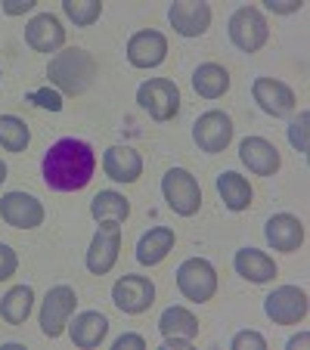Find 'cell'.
<instances>
[{
	"instance_id": "18",
	"label": "cell",
	"mask_w": 310,
	"mask_h": 350,
	"mask_svg": "<svg viewBox=\"0 0 310 350\" xmlns=\"http://www.w3.org/2000/svg\"><path fill=\"white\" fill-rule=\"evenodd\" d=\"M25 40L38 53H56L66 44V28L53 13H38L25 25Z\"/></svg>"
},
{
	"instance_id": "22",
	"label": "cell",
	"mask_w": 310,
	"mask_h": 350,
	"mask_svg": "<svg viewBox=\"0 0 310 350\" xmlns=\"http://www.w3.org/2000/svg\"><path fill=\"white\" fill-rule=\"evenodd\" d=\"M174 242H177V236H174L171 226H152L149 232H143L137 242V260L143 267H155L162 264V260L171 254Z\"/></svg>"
},
{
	"instance_id": "13",
	"label": "cell",
	"mask_w": 310,
	"mask_h": 350,
	"mask_svg": "<svg viewBox=\"0 0 310 350\" xmlns=\"http://www.w3.org/2000/svg\"><path fill=\"white\" fill-rule=\"evenodd\" d=\"M251 96H255V103L261 106V112L273 115V118H283V115H292L295 112V90H292L289 84H283V81L276 78H255V84H251Z\"/></svg>"
},
{
	"instance_id": "33",
	"label": "cell",
	"mask_w": 310,
	"mask_h": 350,
	"mask_svg": "<svg viewBox=\"0 0 310 350\" xmlns=\"http://www.w3.org/2000/svg\"><path fill=\"white\" fill-rule=\"evenodd\" d=\"M267 341L261 332H239L233 335V350H264Z\"/></svg>"
},
{
	"instance_id": "26",
	"label": "cell",
	"mask_w": 310,
	"mask_h": 350,
	"mask_svg": "<svg viewBox=\"0 0 310 350\" xmlns=\"http://www.w3.org/2000/svg\"><path fill=\"white\" fill-rule=\"evenodd\" d=\"M218 192H220V198H224V205L230 208V211H245V208L251 205V186H248V180L242 177V174H236V171H224L218 177Z\"/></svg>"
},
{
	"instance_id": "24",
	"label": "cell",
	"mask_w": 310,
	"mask_h": 350,
	"mask_svg": "<svg viewBox=\"0 0 310 350\" xmlns=\"http://www.w3.org/2000/svg\"><path fill=\"white\" fill-rule=\"evenodd\" d=\"M192 87H196L198 96L205 99H218L230 90V72L218 62H202V66L192 72Z\"/></svg>"
},
{
	"instance_id": "6",
	"label": "cell",
	"mask_w": 310,
	"mask_h": 350,
	"mask_svg": "<svg viewBox=\"0 0 310 350\" xmlns=\"http://www.w3.org/2000/svg\"><path fill=\"white\" fill-rule=\"evenodd\" d=\"M75 304H78V295H75L72 285H53L47 291L44 304H40V332L47 338H60L68 329Z\"/></svg>"
},
{
	"instance_id": "37",
	"label": "cell",
	"mask_w": 310,
	"mask_h": 350,
	"mask_svg": "<svg viewBox=\"0 0 310 350\" xmlns=\"http://www.w3.org/2000/svg\"><path fill=\"white\" fill-rule=\"evenodd\" d=\"M307 344V335H298V338H289V347H304Z\"/></svg>"
},
{
	"instance_id": "5",
	"label": "cell",
	"mask_w": 310,
	"mask_h": 350,
	"mask_svg": "<svg viewBox=\"0 0 310 350\" xmlns=\"http://www.w3.org/2000/svg\"><path fill=\"white\" fill-rule=\"evenodd\" d=\"M137 103L143 112H149V118L171 121L180 112V90L168 78H149L137 87Z\"/></svg>"
},
{
	"instance_id": "29",
	"label": "cell",
	"mask_w": 310,
	"mask_h": 350,
	"mask_svg": "<svg viewBox=\"0 0 310 350\" xmlns=\"http://www.w3.org/2000/svg\"><path fill=\"white\" fill-rule=\"evenodd\" d=\"M62 10H66V16L78 28L93 25V22L103 16V3H99V0H62Z\"/></svg>"
},
{
	"instance_id": "8",
	"label": "cell",
	"mask_w": 310,
	"mask_h": 350,
	"mask_svg": "<svg viewBox=\"0 0 310 350\" xmlns=\"http://www.w3.org/2000/svg\"><path fill=\"white\" fill-rule=\"evenodd\" d=\"M118 254H121V226L115 220H106L93 232V242L87 248V270L96 273V276H106L118 264Z\"/></svg>"
},
{
	"instance_id": "1",
	"label": "cell",
	"mask_w": 310,
	"mask_h": 350,
	"mask_svg": "<svg viewBox=\"0 0 310 350\" xmlns=\"http://www.w3.org/2000/svg\"><path fill=\"white\" fill-rule=\"evenodd\" d=\"M44 183L56 192H78L93 180L96 152L87 139H56L44 155Z\"/></svg>"
},
{
	"instance_id": "35",
	"label": "cell",
	"mask_w": 310,
	"mask_h": 350,
	"mask_svg": "<svg viewBox=\"0 0 310 350\" xmlns=\"http://www.w3.org/2000/svg\"><path fill=\"white\" fill-rule=\"evenodd\" d=\"M34 3H38V0H3L0 7H3L7 16H25V13L34 10Z\"/></svg>"
},
{
	"instance_id": "27",
	"label": "cell",
	"mask_w": 310,
	"mask_h": 350,
	"mask_svg": "<svg viewBox=\"0 0 310 350\" xmlns=\"http://www.w3.org/2000/svg\"><path fill=\"white\" fill-rule=\"evenodd\" d=\"M90 214H93V220H99V224H106V220L121 224V220H127V214H131V202L115 189H103L93 196Z\"/></svg>"
},
{
	"instance_id": "20",
	"label": "cell",
	"mask_w": 310,
	"mask_h": 350,
	"mask_svg": "<svg viewBox=\"0 0 310 350\" xmlns=\"http://www.w3.org/2000/svg\"><path fill=\"white\" fill-rule=\"evenodd\" d=\"M264 236L273 252H298L304 245V224L295 214H273L264 226Z\"/></svg>"
},
{
	"instance_id": "12",
	"label": "cell",
	"mask_w": 310,
	"mask_h": 350,
	"mask_svg": "<svg viewBox=\"0 0 310 350\" xmlns=\"http://www.w3.org/2000/svg\"><path fill=\"white\" fill-rule=\"evenodd\" d=\"M0 217L16 230H38L44 224V205L28 192H7L0 198Z\"/></svg>"
},
{
	"instance_id": "34",
	"label": "cell",
	"mask_w": 310,
	"mask_h": 350,
	"mask_svg": "<svg viewBox=\"0 0 310 350\" xmlns=\"http://www.w3.org/2000/svg\"><path fill=\"white\" fill-rule=\"evenodd\" d=\"M270 13H279V16H289V13H298L304 7V0H264Z\"/></svg>"
},
{
	"instance_id": "16",
	"label": "cell",
	"mask_w": 310,
	"mask_h": 350,
	"mask_svg": "<svg viewBox=\"0 0 310 350\" xmlns=\"http://www.w3.org/2000/svg\"><path fill=\"white\" fill-rule=\"evenodd\" d=\"M159 332L168 347H174V350L190 347L198 335V319H196V313L186 310V307H168L159 317Z\"/></svg>"
},
{
	"instance_id": "30",
	"label": "cell",
	"mask_w": 310,
	"mask_h": 350,
	"mask_svg": "<svg viewBox=\"0 0 310 350\" xmlns=\"http://www.w3.org/2000/svg\"><path fill=\"white\" fill-rule=\"evenodd\" d=\"M25 103H34L38 109H50V112H62V93L50 90V87H38V90L25 93Z\"/></svg>"
},
{
	"instance_id": "32",
	"label": "cell",
	"mask_w": 310,
	"mask_h": 350,
	"mask_svg": "<svg viewBox=\"0 0 310 350\" xmlns=\"http://www.w3.org/2000/svg\"><path fill=\"white\" fill-rule=\"evenodd\" d=\"M16 270H19V258H16V252L10 248V245L0 242V282H7L10 276H16Z\"/></svg>"
},
{
	"instance_id": "11",
	"label": "cell",
	"mask_w": 310,
	"mask_h": 350,
	"mask_svg": "<svg viewBox=\"0 0 310 350\" xmlns=\"http://www.w3.org/2000/svg\"><path fill=\"white\" fill-rule=\"evenodd\" d=\"M112 301L121 313L137 317V313H146L152 307V301H155V285H152V279L133 276V273L131 276H121L118 282L112 285Z\"/></svg>"
},
{
	"instance_id": "23",
	"label": "cell",
	"mask_w": 310,
	"mask_h": 350,
	"mask_svg": "<svg viewBox=\"0 0 310 350\" xmlns=\"http://www.w3.org/2000/svg\"><path fill=\"white\" fill-rule=\"evenodd\" d=\"M233 267H236L239 276L248 279V282H255V285H264L276 276V264H273V258L264 254V252H257V248H239L236 258H233Z\"/></svg>"
},
{
	"instance_id": "2",
	"label": "cell",
	"mask_w": 310,
	"mask_h": 350,
	"mask_svg": "<svg viewBox=\"0 0 310 350\" xmlns=\"http://www.w3.org/2000/svg\"><path fill=\"white\" fill-rule=\"evenodd\" d=\"M93 75H96V62H93V56L87 53V50H81V46L56 53L53 59H50V66H47L50 84L60 87L68 96H81V93L93 84Z\"/></svg>"
},
{
	"instance_id": "38",
	"label": "cell",
	"mask_w": 310,
	"mask_h": 350,
	"mask_svg": "<svg viewBox=\"0 0 310 350\" xmlns=\"http://www.w3.org/2000/svg\"><path fill=\"white\" fill-rule=\"evenodd\" d=\"M3 180H7V165L0 161V183H3Z\"/></svg>"
},
{
	"instance_id": "7",
	"label": "cell",
	"mask_w": 310,
	"mask_h": 350,
	"mask_svg": "<svg viewBox=\"0 0 310 350\" xmlns=\"http://www.w3.org/2000/svg\"><path fill=\"white\" fill-rule=\"evenodd\" d=\"M270 38V28L261 10L255 7H239L230 16V40L242 50V53H257Z\"/></svg>"
},
{
	"instance_id": "15",
	"label": "cell",
	"mask_w": 310,
	"mask_h": 350,
	"mask_svg": "<svg viewBox=\"0 0 310 350\" xmlns=\"http://www.w3.org/2000/svg\"><path fill=\"white\" fill-rule=\"evenodd\" d=\"M239 159H242V165L248 167L251 174H257V177H273V174L279 171V165H283L279 149L264 137H245L242 143H239Z\"/></svg>"
},
{
	"instance_id": "28",
	"label": "cell",
	"mask_w": 310,
	"mask_h": 350,
	"mask_svg": "<svg viewBox=\"0 0 310 350\" xmlns=\"http://www.w3.org/2000/svg\"><path fill=\"white\" fill-rule=\"evenodd\" d=\"M28 143H31V131L25 121L16 115H0V146L7 152H25Z\"/></svg>"
},
{
	"instance_id": "10",
	"label": "cell",
	"mask_w": 310,
	"mask_h": 350,
	"mask_svg": "<svg viewBox=\"0 0 310 350\" xmlns=\"http://www.w3.org/2000/svg\"><path fill=\"white\" fill-rule=\"evenodd\" d=\"M264 313L276 325H295L307 317V295L298 285H279V288H273L267 295Z\"/></svg>"
},
{
	"instance_id": "25",
	"label": "cell",
	"mask_w": 310,
	"mask_h": 350,
	"mask_svg": "<svg viewBox=\"0 0 310 350\" xmlns=\"http://www.w3.org/2000/svg\"><path fill=\"white\" fill-rule=\"evenodd\" d=\"M31 307H34L31 285H13V288L3 295V301H0V317L7 319L10 325H22L31 317Z\"/></svg>"
},
{
	"instance_id": "4",
	"label": "cell",
	"mask_w": 310,
	"mask_h": 350,
	"mask_svg": "<svg viewBox=\"0 0 310 350\" xmlns=\"http://www.w3.org/2000/svg\"><path fill=\"white\" fill-rule=\"evenodd\" d=\"M177 288L186 301L205 304L218 291V270L211 267V260H205V258H186L177 267Z\"/></svg>"
},
{
	"instance_id": "36",
	"label": "cell",
	"mask_w": 310,
	"mask_h": 350,
	"mask_svg": "<svg viewBox=\"0 0 310 350\" xmlns=\"http://www.w3.org/2000/svg\"><path fill=\"white\" fill-rule=\"evenodd\" d=\"M127 347H133V350H146L143 335H133V332H127V335H121L118 341H115V350H127Z\"/></svg>"
},
{
	"instance_id": "17",
	"label": "cell",
	"mask_w": 310,
	"mask_h": 350,
	"mask_svg": "<svg viewBox=\"0 0 310 350\" xmlns=\"http://www.w3.org/2000/svg\"><path fill=\"white\" fill-rule=\"evenodd\" d=\"M168 19H171L174 31L183 38H202L211 25V7L202 0H180V3H171Z\"/></svg>"
},
{
	"instance_id": "31",
	"label": "cell",
	"mask_w": 310,
	"mask_h": 350,
	"mask_svg": "<svg viewBox=\"0 0 310 350\" xmlns=\"http://www.w3.org/2000/svg\"><path fill=\"white\" fill-rule=\"evenodd\" d=\"M307 124H310V115L301 112L295 121L289 124V143L295 146L301 155H307Z\"/></svg>"
},
{
	"instance_id": "21",
	"label": "cell",
	"mask_w": 310,
	"mask_h": 350,
	"mask_svg": "<svg viewBox=\"0 0 310 350\" xmlns=\"http://www.w3.org/2000/svg\"><path fill=\"white\" fill-rule=\"evenodd\" d=\"M68 335H72L75 347H84V350L99 347L109 335V319L96 310H84L75 317V323L68 319Z\"/></svg>"
},
{
	"instance_id": "9",
	"label": "cell",
	"mask_w": 310,
	"mask_h": 350,
	"mask_svg": "<svg viewBox=\"0 0 310 350\" xmlns=\"http://www.w3.org/2000/svg\"><path fill=\"white\" fill-rule=\"evenodd\" d=\"M192 139H196V146L208 155L224 152L227 146H230V139H233L230 115L220 112V109H211V112L198 115L196 124H192Z\"/></svg>"
},
{
	"instance_id": "19",
	"label": "cell",
	"mask_w": 310,
	"mask_h": 350,
	"mask_svg": "<svg viewBox=\"0 0 310 350\" xmlns=\"http://www.w3.org/2000/svg\"><path fill=\"white\" fill-rule=\"evenodd\" d=\"M103 171L115 183H137L143 174V159L131 146H109L103 155Z\"/></svg>"
},
{
	"instance_id": "14",
	"label": "cell",
	"mask_w": 310,
	"mask_h": 350,
	"mask_svg": "<svg viewBox=\"0 0 310 350\" xmlns=\"http://www.w3.org/2000/svg\"><path fill=\"white\" fill-rule=\"evenodd\" d=\"M168 56V38L155 28H146V31L131 34L127 40V62L133 68H155L162 66Z\"/></svg>"
},
{
	"instance_id": "3",
	"label": "cell",
	"mask_w": 310,
	"mask_h": 350,
	"mask_svg": "<svg viewBox=\"0 0 310 350\" xmlns=\"http://www.w3.org/2000/svg\"><path fill=\"white\" fill-rule=\"evenodd\" d=\"M162 196H165L168 208L180 217H192V214L202 208V189H198V180L192 177L186 167H171V171L162 177Z\"/></svg>"
}]
</instances>
